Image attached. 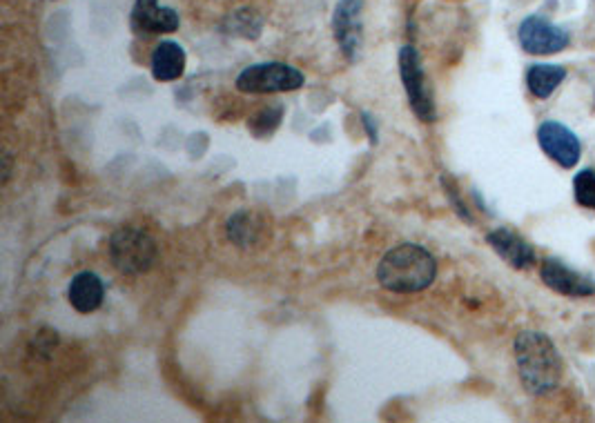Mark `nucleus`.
I'll return each instance as SVG.
<instances>
[{"label": "nucleus", "mask_w": 595, "mask_h": 423, "mask_svg": "<svg viewBox=\"0 0 595 423\" xmlns=\"http://www.w3.org/2000/svg\"><path fill=\"white\" fill-rule=\"evenodd\" d=\"M364 3L362 0H339L335 7L333 16V27H335V38L337 45L341 47L350 61L359 58L364 43Z\"/></svg>", "instance_id": "obj_7"}, {"label": "nucleus", "mask_w": 595, "mask_h": 423, "mask_svg": "<svg viewBox=\"0 0 595 423\" xmlns=\"http://www.w3.org/2000/svg\"><path fill=\"white\" fill-rule=\"evenodd\" d=\"M567 78V70L562 65H551V63H540L529 67L526 72V85H529V92L535 98H549L558 85Z\"/></svg>", "instance_id": "obj_15"}, {"label": "nucleus", "mask_w": 595, "mask_h": 423, "mask_svg": "<svg viewBox=\"0 0 595 423\" xmlns=\"http://www.w3.org/2000/svg\"><path fill=\"white\" fill-rule=\"evenodd\" d=\"M110 259L123 274H141L156 261V243L139 228H121L110 239Z\"/></svg>", "instance_id": "obj_4"}, {"label": "nucleus", "mask_w": 595, "mask_h": 423, "mask_svg": "<svg viewBox=\"0 0 595 423\" xmlns=\"http://www.w3.org/2000/svg\"><path fill=\"white\" fill-rule=\"evenodd\" d=\"M442 185H444V190H446V196L448 199H451V203H453V208L457 210V214L462 216L464 221H468V223H473L471 221V214H468V210L464 208V203H462V196H460V192H457V185L453 183V179H442Z\"/></svg>", "instance_id": "obj_18"}, {"label": "nucleus", "mask_w": 595, "mask_h": 423, "mask_svg": "<svg viewBox=\"0 0 595 423\" xmlns=\"http://www.w3.org/2000/svg\"><path fill=\"white\" fill-rule=\"evenodd\" d=\"M306 78L286 63L250 65L237 78V90L243 94H277L295 92L304 87Z\"/></svg>", "instance_id": "obj_5"}, {"label": "nucleus", "mask_w": 595, "mask_h": 423, "mask_svg": "<svg viewBox=\"0 0 595 423\" xmlns=\"http://www.w3.org/2000/svg\"><path fill=\"white\" fill-rule=\"evenodd\" d=\"M573 194L582 208L595 210V172L582 170L573 179Z\"/></svg>", "instance_id": "obj_17"}, {"label": "nucleus", "mask_w": 595, "mask_h": 423, "mask_svg": "<svg viewBox=\"0 0 595 423\" xmlns=\"http://www.w3.org/2000/svg\"><path fill=\"white\" fill-rule=\"evenodd\" d=\"M185 72V52L179 43L161 41L152 54V76L161 83L177 81Z\"/></svg>", "instance_id": "obj_14"}, {"label": "nucleus", "mask_w": 595, "mask_h": 423, "mask_svg": "<svg viewBox=\"0 0 595 423\" xmlns=\"http://www.w3.org/2000/svg\"><path fill=\"white\" fill-rule=\"evenodd\" d=\"M362 118H364V123H366V130H368V136H370V143H377V130H375V123L370 121V116L368 114H362Z\"/></svg>", "instance_id": "obj_19"}, {"label": "nucleus", "mask_w": 595, "mask_h": 423, "mask_svg": "<svg viewBox=\"0 0 595 423\" xmlns=\"http://www.w3.org/2000/svg\"><path fill=\"white\" fill-rule=\"evenodd\" d=\"M538 143L544 154L562 167H575L582 156L580 139L567 125L558 121H544L538 130Z\"/></svg>", "instance_id": "obj_8"}, {"label": "nucleus", "mask_w": 595, "mask_h": 423, "mask_svg": "<svg viewBox=\"0 0 595 423\" xmlns=\"http://www.w3.org/2000/svg\"><path fill=\"white\" fill-rule=\"evenodd\" d=\"M515 361H518L522 386L529 395L538 397L558 388L562 375L560 352L544 332H520L515 339Z\"/></svg>", "instance_id": "obj_1"}, {"label": "nucleus", "mask_w": 595, "mask_h": 423, "mask_svg": "<svg viewBox=\"0 0 595 423\" xmlns=\"http://www.w3.org/2000/svg\"><path fill=\"white\" fill-rule=\"evenodd\" d=\"M179 25V14L170 7H161L159 0H136L134 3L132 27L139 34H174Z\"/></svg>", "instance_id": "obj_9"}, {"label": "nucleus", "mask_w": 595, "mask_h": 423, "mask_svg": "<svg viewBox=\"0 0 595 423\" xmlns=\"http://www.w3.org/2000/svg\"><path fill=\"white\" fill-rule=\"evenodd\" d=\"M103 297H105V285L94 272L76 274L70 283V290H67V299H70L72 308L81 314H90L99 310Z\"/></svg>", "instance_id": "obj_13"}, {"label": "nucleus", "mask_w": 595, "mask_h": 423, "mask_svg": "<svg viewBox=\"0 0 595 423\" xmlns=\"http://www.w3.org/2000/svg\"><path fill=\"white\" fill-rule=\"evenodd\" d=\"M489 245L497 252V257L504 259L515 270H529L538 263L535 250L529 241H524L518 232L509 228L493 230L489 234Z\"/></svg>", "instance_id": "obj_11"}, {"label": "nucleus", "mask_w": 595, "mask_h": 423, "mask_svg": "<svg viewBox=\"0 0 595 423\" xmlns=\"http://www.w3.org/2000/svg\"><path fill=\"white\" fill-rule=\"evenodd\" d=\"M520 45L526 54L546 56L558 54L569 47V34L542 16H529L518 29Z\"/></svg>", "instance_id": "obj_6"}, {"label": "nucleus", "mask_w": 595, "mask_h": 423, "mask_svg": "<svg viewBox=\"0 0 595 423\" xmlns=\"http://www.w3.org/2000/svg\"><path fill=\"white\" fill-rule=\"evenodd\" d=\"M399 74H402L408 103H411L415 116L424 123H433L437 118L435 96L431 90V83H428L426 78L422 56H419L413 45L399 49Z\"/></svg>", "instance_id": "obj_3"}, {"label": "nucleus", "mask_w": 595, "mask_h": 423, "mask_svg": "<svg viewBox=\"0 0 595 423\" xmlns=\"http://www.w3.org/2000/svg\"><path fill=\"white\" fill-rule=\"evenodd\" d=\"M435 277L437 263L433 254L415 243H404L388 250L377 268V279L382 288L399 294L422 292L435 281Z\"/></svg>", "instance_id": "obj_2"}, {"label": "nucleus", "mask_w": 595, "mask_h": 423, "mask_svg": "<svg viewBox=\"0 0 595 423\" xmlns=\"http://www.w3.org/2000/svg\"><path fill=\"white\" fill-rule=\"evenodd\" d=\"M281 118H284V110L279 105L272 107H261V110L248 121V130L257 136V139H266L272 132L281 125Z\"/></svg>", "instance_id": "obj_16"}, {"label": "nucleus", "mask_w": 595, "mask_h": 423, "mask_svg": "<svg viewBox=\"0 0 595 423\" xmlns=\"http://www.w3.org/2000/svg\"><path fill=\"white\" fill-rule=\"evenodd\" d=\"M228 239L241 250H255L268 241V223L261 214L237 212L228 219Z\"/></svg>", "instance_id": "obj_12"}, {"label": "nucleus", "mask_w": 595, "mask_h": 423, "mask_svg": "<svg viewBox=\"0 0 595 423\" xmlns=\"http://www.w3.org/2000/svg\"><path fill=\"white\" fill-rule=\"evenodd\" d=\"M542 281L549 285L553 292L567 294V297H591L595 294V283L584 277V274L567 268L558 259H546L542 263Z\"/></svg>", "instance_id": "obj_10"}]
</instances>
